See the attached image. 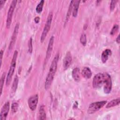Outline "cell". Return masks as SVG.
<instances>
[{
  "mask_svg": "<svg viewBox=\"0 0 120 120\" xmlns=\"http://www.w3.org/2000/svg\"><path fill=\"white\" fill-rule=\"evenodd\" d=\"M119 29V25L117 24H115L112 27L111 32H110V34L111 35H114L118 30Z\"/></svg>",
  "mask_w": 120,
  "mask_h": 120,
  "instance_id": "26",
  "label": "cell"
},
{
  "mask_svg": "<svg viewBox=\"0 0 120 120\" xmlns=\"http://www.w3.org/2000/svg\"><path fill=\"white\" fill-rule=\"evenodd\" d=\"M72 76L74 80L76 82H79L81 79V74H80V69L78 68H75L72 73Z\"/></svg>",
  "mask_w": 120,
  "mask_h": 120,
  "instance_id": "13",
  "label": "cell"
},
{
  "mask_svg": "<svg viewBox=\"0 0 120 120\" xmlns=\"http://www.w3.org/2000/svg\"><path fill=\"white\" fill-rule=\"evenodd\" d=\"M82 76L86 79H89L90 78L92 75V72L90 68L88 67H84L82 71Z\"/></svg>",
  "mask_w": 120,
  "mask_h": 120,
  "instance_id": "15",
  "label": "cell"
},
{
  "mask_svg": "<svg viewBox=\"0 0 120 120\" xmlns=\"http://www.w3.org/2000/svg\"><path fill=\"white\" fill-rule=\"evenodd\" d=\"M80 2V0H75V3H74L73 9V16L74 17H76L77 15L78 9Z\"/></svg>",
  "mask_w": 120,
  "mask_h": 120,
  "instance_id": "19",
  "label": "cell"
},
{
  "mask_svg": "<svg viewBox=\"0 0 120 120\" xmlns=\"http://www.w3.org/2000/svg\"><path fill=\"white\" fill-rule=\"evenodd\" d=\"M6 2V0H0V9H1L3 8V7L4 5V3Z\"/></svg>",
  "mask_w": 120,
  "mask_h": 120,
  "instance_id": "28",
  "label": "cell"
},
{
  "mask_svg": "<svg viewBox=\"0 0 120 120\" xmlns=\"http://www.w3.org/2000/svg\"><path fill=\"white\" fill-rule=\"evenodd\" d=\"M39 20H40V18L38 16L36 17L34 19V21L36 23H38L39 22Z\"/></svg>",
  "mask_w": 120,
  "mask_h": 120,
  "instance_id": "30",
  "label": "cell"
},
{
  "mask_svg": "<svg viewBox=\"0 0 120 120\" xmlns=\"http://www.w3.org/2000/svg\"><path fill=\"white\" fill-rule=\"evenodd\" d=\"M3 51L1 50L0 52V66H1L2 64V57H3Z\"/></svg>",
  "mask_w": 120,
  "mask_h": 120,
  "instance_id": "29",
  "label": "cell"
},
{
  "mask_svg": "<svg viewBox=\"0 0 120 120\" xmlns=\"http://www.w3.org/2000/svg\"><path fill=\"white\" fill-rule=\"evenodd\" d=\"M28 51L30 53H31L32 52V39L30 38L28 42Z\"/></svg>",
  "mask_w": 120,
  "mask_h": 120,
  "instance_id": "25",
  "label": "cell"
},
{
  "mask_svg": "<svg viewBox=\"0 0 120 120\" xmlns=\"http://www.w3.org/2000/svg\"><path fill=\"white\" fill-rule=\"evenodd\" d=\"M18 107V104L16 102H14L11 105V110L13 112L15 113L17 111Z\"/></svg>",
  "mask_w": 120,
  "mask_h": 120,
  "instance_id": "24",
  "label": "cell"
},
{
  "mask_svg": "<svg viewBox=\"0 0 120 120\" xmlns=\"http://www.w3.org/2000/svg\"><path fill=\"white\" fill-rule=\"evenodd\" d=\"M105 76L104 73H98L95 75L92 81V86L94 88H99L104 85Z\"/></svg>",
  "mask_w": 120,
  "mask_h": 120,
  "instance_id": "6",
  "label": "cell"
},
{
  "mask_svg": "<svg viewBox=\"0 0 120 120\" xmlns=\"http://www.w3.org/2000/svg\"><path fill=\"white\" fill-rule=\"evenodd\" d=\"M52 16H53V14L52 12H50L47 18V20L46 21V23L45 24V27L44 28L42 35L41 36L40 38V41L41 42H43L44 40L45 39L48 32H49L50 27H51V25L52 21Z\"/></svg>",
  "mask_w": 120,
  "mask_h": 120,
  "instance_id": "3",
  "label": "cell"
},
{
  "mask_svg": "<svg viewBox=\"0 0 120 120\" xmlns=\"http://www.w3.org/2000/svg\"><path fill=\"white\" fill-rule=\"evenodd\" d=\"M117 2V0H112L110 3V8L111 11H113L114 9L115 5L116 2Z\"/></svg>",
  "mask_w": 120,
  "mask_h": 120,
  "instance_id": "27",
  "label": "cell"
},
{
  "mask_svg": "<svg viewBox=\"0 0 120 120\" xmlns=\"http://www.w3.org/2000/svg\"><path fill=\"white\" fill-rule=\"evenodd\" d=\"M5 76H6V73L4 72L1 77V79H0V95L2 94V89H3V85H4V80H5Z\"/></svg>",
  "mask_w": 120,
  "mask_h": 120,
  "instance_id": "22",
  "label": "cell"
},
{
  "mask_svg": "<svg viewBox=\"0 0 120 120\" xmlns=\"http://www.w3.org/2000/svg\"><path fill=\"white\" fill-rule=\"evenodd\" d=\"M39 119L45 120L46 119V113L44 105H41L39 110Z\"/></svg>",
  "mask_w": 120,
  "mask_h": 120,
  "instance_id": "16",
  "label": "cell"
},
{
  "mask_svg": "<svg viewBox=\"0 0 120 120\" xmlns=\"http://www.w3.org/2000/svg\"><path fill=\"white\" fill-rule=\"evenodd\" d=\"M18 78L17 77V75L15 76V77L14 78L13 84H12V88L11 89V94H14L16 90V89L17 88V85H18Z\"/></svg>",
  "mask_w": 120,
  "mask_h": 120,
  "instance_id": "18",
  "label": "cell"
},
{
  "mask_svg": "<svg viewBox=\"0 0 120 120\" xmlns=\"http://www.w3.org/2000/svg\"><path fill=\"white\" fill-rule=\"evenodd\" d=\"M107 103V101L103 100L99 102H96L91 103L89 106L88 109V113L89 114H92L99 110L103 107Z\"/></svg>",
  "mask_w": 120,
  "mask_h": 120,
  "instance_id": "4",
  "label": "cell"
},
{
  "mask_svg": "<svg viewBox=\"0 0 120 120\" xmlns=\"http://www.w3.org/2000/svg\"><path fill=\"white\" fill-rule=\"evenodd\" d=\"M59 57V54L58 53L55 55L50 67L49 71L47 75L45 81V88L46 90H47L50 88L53 81L54 75L57 70Z\"/></svg>",
  "mask_w": 120,
  "mask_h": 120,
  "instance_id": "1",
  "label": "cell"
},
{
  "mask_svg": "<svg viewBox=\"0 0 120 120\" xmlns=\"http://www.w3.org/2000/svg\"><path fill=\"white\" fill-rule=\"evenodd\" d=\"M120 35H119L116 38V42L119 44L120 43Z\"/></svg>",
  "mask_w": 120,
  "mask_h": 120,
  "instance_id": "31",
  "label": "cell"
},
{
  "mask_svg": "<svg viewBox=\"0 0 120 120\" xmlns=\"http://www.w3.org/2000/svg\"><path fill=\"white\" fill-rule=\"evenodd\" d=\"M120 102V98L112 100L107 104V105H106V108H109L116 105H119Z\"/></svg>",
  "mask_w": 120,
  "mask_h": 120,
  "instance_id": "17",
  "label": "cell"
},
{
  "mask_svg": "<svg viewBox=\"0 0 120 120\" xmlns=\"http://www.w3.org/2000/svg\"><path fill=\"white\" fill-rule=\"evenodd\" d=\"M19 23H17L15 27L13 33V35L11 37V41L9 45V47H8V49L9 50H11L15 43V41L17 38V36L18 33V31H19Z\"/></svg>",
  "mask_w": 120,
  "mask_h": 120,
  "instance_id": "10",
  "label": "cell"
},
{
  "mask_svg": "<svg viewBox=\"0 0 120 120\" xmlns=\"http://www.w3.org/2000/svg\"><path fill=\"white\" fill-rule=\"evenodd\" d=\"M38 100V96L37 94L31 96L28 99V103L29 108L32 110L34 111L37 105Z\"/></svg>",
  "mask_w": 120,
  "mask_h": 120,
  "instance_id": "9",
  "label": "cell"
},
{
  "mask_svg": "<svg viewBox=\"0 0 120 120\" xmlns=\"http://www.w3.org/2000/svg\"><path fill=\"white\" fill-rule=\"evenodd\" d=\"M44 4V0H41L40 1V2L37 5L36 8V10L37 13H40L42 12Z\"/></svg>",
  "mask_w": 120,
  "mask_h": 120,
  "instance_id": "21",
  "label": "cell"
},
{
  "mask_svg": "<svg viewBox=\"0 0 120 120\" xmlns=\"http://www.w3.org/2000/svg\"><path fill=\"white\" fill-rule=\"evenodd\" d=\"M74 3H75V0H72L70 2V5H69V8H68V10L67 14L66 15V22L68 21V20L69 19V17L71 15V11H73Z\"/></svg>",
  "mask_w": 120,
  "mask_h": 120,
  "instance_id": "20",
  "label": "cell"
},
{
  "mask_svg": "<svg viewBox=\"0 0 120 120\" xmlns=\"http://www.w3.org/2000/svg\"><path fill=\"white\" fill-rule=\"evenodd\" d=\"M17 55H18V52L15 50L14 52L13 58L12 60V61L11 62V65L10 66V68L7 75L6 81V84L7 86H8L12 80V78L13 76V75L14 73V71L15 68L16 66V59L17 57Z\"/></svg>",
  "mask_w": 120,
  "mask_h": 120,
  "instance_id": "2",
  "label": "cell"
},
{
  "mask_svg": "<svg viewBox=\"0 0 120 120\" xmlns=\"http://www.w3.org/2000/svg\"><path fill=\"white\" fill-rule=\"evenodd\" d=\"M54 37L53 36H52L49 40L47 51H46V56L45 58V62H44V66H45V65L47 64L48 60H49L52 52V50L53 48V43H54Z\"/></svg>",
  "mask_w": 120,
  "mask_h": 120,
  "instance_id": "8",
  "label": "cell"
},
{
  "mask_svg": "<svg viewBox=\"0 0 120 120\" xmlns=\"http://www.w3.org/2000/svg\"><path fill=\"white\" fill-rule=\"evenodd\" d=\"M80 42L84 46H85L86 44V42H87V39H86V35L84 33H83L81 35L80 37Z\"/></svg>",
  "mask_w": 120,
  "mask_h": 120,
  "instance_id": "23",
  "label": "cell"
},
{
  "mask_svg": "<svg viewBox=\"0 0 120 120\" xmlns=\"http://www.w3.org/2000/svg\"><path fill=\"white\" fill-rule=\"evenodd\" d=\"M72 56L70 52H67L63 62V67L64 70L67 69L70 65L72 62Z\"/></svg>",
  "mask_w": 120,
  "mask_h": 120,
  "instance_id": "12",
  "label": "cell"
},
{
  "mask_svg": "<svg viewBox=\"0 0 120 120\" xmlns=\"http://www.w3.org/2000/svg\"><path fill=\"white\" fill-rule=\"evenodd\" d=\"M17 3V0H12V1L11 3V4L10 5L8 15H7V18L6 20V26L7 28H9L11 24L12 23V17H13V14L14 13V9L15 8V7L16 6Z\"/></svg>",
  "mask_w": 120,
  "mask_h": 120,
  "instance_id": "5",
  "label": "cell"
},
{
  "mask_svg": "<svg viewBox=\"0 0 120 120\" xmlns=\"http://www.w3.org/2000/svg\"><path fill=\"white\" fill-rule=\"evenodd\" d=\"M105 76V80L104 83V92L106 94H109L112 90V80L110 75L106 73H104Z\"/></svg>",
  "mask_w": 120,
  "mask_h": 120,
  "instance_id": "7",
  "label": "cell"
},
{
  "mask_svg": "<svg viewBox=\"0 0 120 120\" xmlns=\"http://www.w3.org/2000/svg\"><path fill=\"white\" fill-rule=\"evenodd\" d=\"M111 54L112 52L109 49H107L103 51L101 55V60L102 62L103 63H105L109 57L111 55Z\"/></svg>",
  "mask_w": 120,
  "mask_h": 120,
  "instance_id": "14",
  "label": "cell"
},
{
  "mask_svg": "<svg viewBox=\"0 0 120 120\" xmlns=\"http://www.w3.org/2000/svg\"><path fill=\"white\" fill-rule=\"evenodd\" d=\"M9 107L10 104L8 102H6L3 105L0 114V119L1 120H5L6 119L9 110Z\"/></svg>",
  "mask_w": 120,
  "mask_h": 120,
  "instance_id": "11",
  "label": "cell"
}]
</instances>
